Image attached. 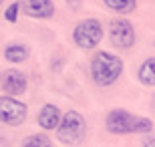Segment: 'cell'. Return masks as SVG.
<instances>
[{"mask_svg":"<svg viewBox=\"0 0 155 147\" xmlns=\"http://www.w3.org/2000/svg\"><path fill=\"white\" fill-rule=\"evenodd\" d=\"M26 77H24L20 71L16 68H10V71H6L4 77H2V89L6 91V97H14L16 99L18 95H22L26 93Z\"/></svg>","mask_w":155,"mask_h":147,"instance_id":"8","label":"cell"},{"mask_svg":"<svg viewBox=\"0 0 155 147\" xmlns=\"http://www.w3.org/2000/svg\"><path fill=\"white\" fill-rule=\"evenodd\" d=\"M81 2H83V0H67V4H69L73 10H79V8H81Z\"/></svg>","mask_w":155,"mask_h":147,"instance_id":"16","label":"cell"},{"mask_svg":"<svg viewBox=\"0 0 155 147\" xmlns=\"http://www.w3.org/2000/svg\"><path fill=\"white\" fill-rule=\"evenodd\" d=\"M123 61L109 51H99L91 58V77L99 87H111L123 75Z\"/></svg>","mask_w":155,"mask_h":147,"instance_id":"2","label":"cell"},{"mask_svg":"<svg viewBox=\"0 0 155 147\" xmlns=\"http://www.w3.org/2000/svg\"><path fill=\"white\" fill-rule=\"evenodd\" d=\"M61 119H63L61 109H58L57 105H51V103H48V105H45V107L38 111V115H36V121H38V125L45 131L57 129L58 123H61Z\"/></svg>","mask_w":155,"mask_h":147,"instance_id":"9","label":"cell"},{"mask_svg":"<svg viewBox=\"0 0 155 147\" xmlns=\"http://www.w3.org/2000/svg\"><path fill=\"white\" fill-rule=\"evenodd\" d=\"M18 4H20L22 14L30 18L46 20V18L54 16V2L52 0H18Z\"/></svg>","mask_w":155,"mask_h":147,"instance_id":"7","label":"cell"},{"mask_svg":"<svg viewBox=\"0 0 155 147\" xmlns=\"http://www.w3.org/2000/svg\"><path fill=\"white\" fill-rule=\"evenodd\" d=\"M137 79L145 87H155V57H149L141 62L137 71Z\"/></svg>","mask_w":155,"mask_h":147,"instance_id":"10","label":"cell"},{"mask_svg":"<svg viewBox=\"0 0 155 147\" xmlns=\"http://www.w3.org/2000/svg\"><path fill=\"white\" fill-rule=\"evenodd\" d=\"M105 127L113 135H129V133L147 135L153 131V123H151L149 117L133 115L125 109H113L105 119Z\"/></svg>","mask_w":155,"mask_h":147,"instance_id":"1","label":"cell"},{"mask_svg":"<svg viewBox=\"0 0 155 147\" xmlns=\"http://www.w3.org/2000/svg\"><path fill=\"white\" fill-rule=\"evenodd\" d=\"M87 135L85 117L79 111H67L57 127V139L63 145H79Z\"/></svg>","mask_w":155,"mask_h":147,"instance_id":"3","label":"cell"},{"mask_svg":"<svg viewBox=\"0 0 155 147\" xmlns=\"http://www.w3.org/2000/svg\"><path fill=\"white\" fill-rule=\"evenodd\" d=\"M151 107H153V111H155V93H153V97H151Z\"/></svg>","mask_w":155,"mask_h":147,"instance_id":"17","label":"cell"},{"mask_svg":"<svg viewBox=\"0 0 155 147\" xmlns=\"http://www.w3.org/2000/svg\"><path fill=\"white\" fill-rule=\"evenodd\" d=\"M2 2H4V0H0V4H2Z\"/></svg>","mask_w":155,"mask_h":147,"instance_id":"18","label":"cell"},{"mask_svg":"<svg viewBox=\"0 0 155 147\" xmlns=\"http://www.w3.org/2000/svg\"><path fill=\"white\" fill-rule=\"evenodd\" d=\"M105 6L117 14H131L137 8V0H103Z\"/></svg>","mask_w":155,"mask_h":147,"instance_id":"12","label":"cell"},{"mask_svg":"<svg viewBox=\"0 0 155 147\" xmlns=\"http://www.w3.org/2000/svg\"><path fill=\"white\" fill-rule=\"evenodd\" d=\"M28 55H30L28 46L18 45V42H12V45H8L4 48V57H6V61H10V62H24L28 58Z\"/></svg>","mask_w":155,"mask_h":147,"instance_id":"11","label":"cell"},{"mask_svg":"<svg viewBox=\"0 0 155 147\" xmlns=\"http://www.w3.org/2000/svg\"><path fill=\"white\" fill-rule=\"evenodd\" d=\"M141 145H143V147H155V133H153V131H151V133H147V135L143 137Z\"/></svg>","mask_w":155,"mask_h":147,"instance_id":"15","label":"cell"},{"mask_svg":"<svg viewBox=\"0 0 155 147\" xmlns=\"http://www.w3.org/2000/svg\"><path fill=\"white\" fill-rule=\"evenodd\" d=\"M73 40L83 51H91L103 40V24L97 18H87L81 20L73 30Z\"/></svg>","mask_w":155,"mask_h":147,"instance_id":"4","label":"cell"},{"mask_svg":"<svg viewBox=\"0 0 155 147\" xmlns=\"http://www.w3.org/2000/svg\"><path fill=\"white\" fill-rule=\"evenodd\" d=\"M28 115V109L24 103H20L14 97H0V121L10 127H18L24 123Z\"/></svg>","mask_w":155,"mask_h":147,"instance_id":"5","label":"cell"},{"mask_svg":"<svg viewBox=\"0 0 155 147\" xmlns=\"http://www.w3.org/2000/svg\"><path fill=\"white\" fill-rule=\"evenodd\" d=\"M22 147H52V141H51V137L45 135V133H36V135L26 137Z\"/></svg>","mask_w":155,"mask_h":147,"instance_id":"13","label":"cell"},{"mask_svg":"<svg viewBox=\"0 0 155 147\" xmlns=\"http://www.w3.org/2000/svg\"><path fill=\"white\" fill-rule=\"evenodd\" d=\"M109 40L117 48H131L135 45V26L127 18H115L109 24Z\"/></svg>","mask_w":155,"mask_h":147,"instance_id":"6","label":"cell"},{"mask_svg":"<svg viewBox=\"0 0 155 147\" xmlns=\"http://www.w3.org/2000/svg\"><path fill=\"white\" fill-rule=\"evenodd\" d=\"M18 12H20V4H18V2L8 4V6H6V10H4V20L14 24L18 20Z\"/></svg>","mask_w":155,"mask_h":147,"instance_id":"14","label":"cell"}]
</instances>
